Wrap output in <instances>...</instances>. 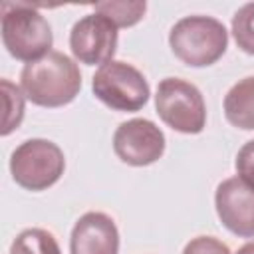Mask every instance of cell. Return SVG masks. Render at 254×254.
<instances>
[{
  "instance_id": "1",
  "label": "cell",
  "mask_w": 254,
  "mask_h": 254,
  "mask_svg": "<svg viewBox=\"0 0 254 254\" xmlns=\"http://www.w3.org/2000/svg\"><path fill=\"white\" fill-rule=\"evenodd\" d=\"M20 87L34 105L50 109L64 107L77 97L81 89V71L69 56L52 50L44 58L22 67Z\"/></svg>"
},
{
  "instance_id": "2",
  "label": "cell",
  "mask_w": 254,
  "mask_h": 254,
  "mask_svg": "<svg viewBox=\"0 0 254 254\" xmlns=\"http://www.w3.org/2000/svg\"><path fill=\"white\" fill-rule=\"evenodd\" d=\"M2 44L8 54L20 62H36L50 54L54 34L50 22L36 6L26 2L2 4Z\"/></svg>"
},
{
  "instance_id": "3",
  "label": "cell",
  "mask_w": 254,
  "mask_h": 254,
  "mask_svg": "<svg viewBox=\"0 0 254 254\" xmlns=\"http://www.w3.org/2000/svg\"><path fill=\"white\" fill-rule=\"evenodd\" d=\"M169 46L183 64L206 67L224 56L228 32L224 24L212 16H185L171 28Z\"/></svg>"
},
{
  "instance_id": "4",
  "label": "cell",
  "mask_w": 254,
  "mask_h": 254,
  "mask_svg": "<svg viewBox=\"0 0 254 254\" xmlns=\"http://www.w3.org/2000/svg\"><path fill=\"white\" fill-rule=\"evenodd\" d=\"M65 171L64 151L50 139H28L10 155V173L16 185L40 192L54 187Z\"/></svg>"
},
{
  "instance_id": "5",
  "label": "cell",
  "mask_w": 254,
  "mask_h": 254,
  "mask_svg": "<svg viewBox=\"0 0 254 254\" xmlns=\"http://www.w3.org/2000/svg\"><path fill=\"white\" fill-rule=\"evenodd\" d=\"M155 109L165 125L185 135H196L206 125V105L200 89L181 77L159 81Z\"/></svg>"
},
{
  "instance_id": "6",
  "label": "cell",
  "mask_w": 254,
  "mask_h": 254,
  "mask_svg": "<svg viewBox=\"0 0 254 254\" xmlns=\"http://www.w3.org/2000/svg\"><path fill=\"white\" fill-rule=\"evenodd\" d=\"M93 95L113 111H139L149 101V83L135 65L111 60L91 77Z\"/></svg>"
},
{
  "instance_id": "7",
  "label": "cell",
  "mask_w": 254,
  "mask_h": 254,
  "mask_svg": "<svg viewBox=\"0 0 254 254\" xmlns=\"http://www.w3.org/2000/svg\"><path fill=\"white\" fill-rule=\"evenodd\" d=\"M69 50L79 64L105 65L117 52V26L101 14L79 18L69 32Z\"/></svg>"
},
{
  "instance_id": "8",
  "label": "cell",
  "mask_w": 254,
  "mask_h": 254,
  "mask_svg": "<svg viewBox=\"0 0 254 254\" xmlns=\"http://www.w3.org/2000/svg\"><path fill=\"white\" fill-rule=\"evenodd\" d=\"M113 151L125 165H153L165 153V133L145 117L123 121L113 133Z\"/></svg>"
},
{
  "instance_id": "9",
  "label": "cell",
  "mask_w": 254,
  "mask_h": 254,
  "mask_svg": "<svg viewBox=\"0 0 254 254\" xmlns=\"http://www.w3.org/2000/svg\"><path fill=\"white\" fill-rule=\"evenodd\" d=\"M216 214L224 228L240 238H254V187L244 179L228 177L214 192Z\"/></svg>"
},
{
  "instance_id": "10",
  "label": "cell",
  "mask_w": 254,
  "mask_h": 254,
  "mask_svg": "<svg viewBox=\"0 0 254 254\" xmlns=\"http://www.w3.org/2000/svg\"><path fill=\"white\" fill-rule=\"evenodd\" d=\"M69 254H119V230L115 220L97 210L81 214L71 228Z\"/></svg>"
},
{
  "instance_id": "11",
  "label": "cell",
  "mask_w": 254,
  "mask_h": 254,
  "mask_svg": "<svg viewBox=\"0 0 254 254\" xmlns=\"http://www.w3.org/2000/svg\"><path fill=\"white\" fill-rule=\"evenodd\" d=\"M224 117L232 127L254 129V75L238 79L224 95Z\"/></svg>"
},
{
  "instance_id": "12",
  "label": "cell",
  "mask_w": 254,
  "mask_h": 254,
  "mask_svg": "<svg viewBox=\"0 0 254 254\" xmlns=\"http://www.w3.org/2000/svg\"><path fill=\"white\" fill-rule=\"evenodd\" d=\"M95 14H101L109 22H113L117 28H129L135 26L147 12V2L141 0H107L97 2L93 6Z\"/></svg>"
},
{
  "instance_id": "13",
  "label": "cell",
  "mask_w": 254,
  "mask_h": 254,
  "mask_svg": "<svg viewBox=\"0 0 254 254\" xmlns=\"http://www.w3.org/2000/svg\"><path fill=\"white\" fill-rule=\"evenodd\" d=\"M10 254H62V250L52 232L44 228H26L14 238Z\"/></svg>"
},
{
  "instance_id": "14",
  "label": "cell",
  "mask_w": 254,
  "mask_h": 254,
  "mask_svg": "<svg viewBox=\"0 0 254 254\" xmlns=\"http://www.w3.org/2000/svg\"><path fill=\"white\" fill-rule=\"evenodd\" d=\"M2 99H4V121H2V135H10L14 129L20 127L22 119H24V91L22 87H18L16 83H12L10 79H2Z\"/></svg>"
},
{
  "instance_id": "15",
  "label": "cell",
  "mask_w": 254,
  "mask_h": 254,
  "mask_svg": "<svg viewBox=\"0 0 254 254\" xmlns=\"http://www.w3.org/2000/svg\"><path fill=\"white\" fill-rule=\"evenodd\" d=\"M232 36L242 52L254 56V2H248L234 12Z\"/></svg>"
},
{
  "instance_id": "16",
  "label": "cell",
  "mask_w": 254,
  "mask_h": 254,
  "mask_svg": "<svg viewBox=\"0 0 254 254\" xmlns=\"http://www.w3.org/2000/svg\"><path fill=\"white\" fill-rule=\"evenodd\" d=\"M183 254H230V248L214 236H196L187 242Z\"/></svg>"
},
{
  "instance_id": "17",
  "label": "cell",
  "mask_w": 254,
  "mask_h": 254,
  "mask_svg": "<svg viewBox=\"0 0 254 254\" xmlns=\"http://www.w3.org/2000/svg\"><path fill=\"white\" fill-rule=\"evenodd\" d=\"M234 167H236L238 177L254 187V139L240 147L236 161H234Z\"/></svg>"
},
{
  "instance_id": "18",
  "label": "cell",
  "mask_w": 254,
  "mask_h": 254,
  "mask_svg": "<svg viewBox=\"0 0 254 254\" xmlns=\"http://www.w3.org/2000/svg\"><path fill=\"white\" fill-rule=\"evenodd\" d=\"M234 254H254V240H250V242L242 244Z\"/></svg>"
}]
</instances>
